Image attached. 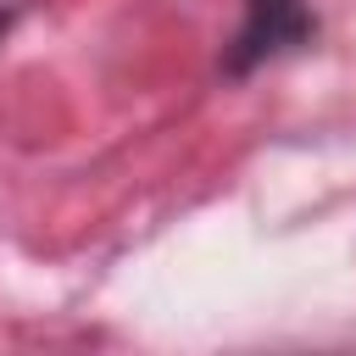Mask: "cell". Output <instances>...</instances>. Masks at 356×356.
Here are the masks:
<instances>
[{"label": "cell", "mask_w": 356, "mask_h": 356, "mask_svg": "<svg viewBox=\"0 0 356 356\" xmlns=\"http://www.w3.org/2000/svg\"><path fill=\"white\" fill-rule=\"evenodd\" d=\"M317 33L306 0H245V22L234 33V50H228V72H250L295 44H306Z\"/></svg>", "instance_id": "1"}]
</instances>
